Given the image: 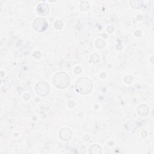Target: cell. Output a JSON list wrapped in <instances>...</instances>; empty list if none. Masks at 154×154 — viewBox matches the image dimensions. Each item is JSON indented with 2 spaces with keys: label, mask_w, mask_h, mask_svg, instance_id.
I'll return each instance as SVG.
<instances>
[{
  "label": "cell",
  "mask_w": 154,
  "mask_h": 154,
  "mask_svg": "<svg viewBox=\"0 0 154 154\" xmlns=\"http://www.w3.org/2000/svg\"><path fill=\"white\" fill-rule=\"evenodd\" d=\"M75 88L77 92L81 94H87L92 89V82L87 78H81L77 81Z\"/></svg>",
  "instance_id": "6da1fadb"
},
{
  "label": "cell",
  "mask_w": 154,
  "mask_h": 154,
  "mask_svg": "<svg viewBox=\"0 0 154 154\" xmlns=\"http://www.w3.org/2000/svg\"><path fill=\"white\" fill-rule=\"evenodd\" d=\"M54 82L57 87L63 88L66 87L69 83V78L68 75L64 72L57 73L54 79Z\"/></svg>",
  "instance_id": "7a4b0ae2"
}]
</instances>
